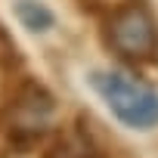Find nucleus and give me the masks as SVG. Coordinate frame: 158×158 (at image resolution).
Listing matches in <instances>:
<instances>
[{"instance_id": "f257e3e1", "label": "nucleus", "mask_w": 158, "mask_h": 158, "mask_svg": "<svg viewBox=\"0 0 158 158\" xmlns=\"http://www.w3.org/2000/svg\"><path fill=\"white\" fill-rule=\"evenodd\" d=\"M90 84L124 127L149 130L158 124V93L127 81L124 74H109V71H96Z\"/></svg>"}, {"instance_id": "f03ea898", "label": "nucleus", "mask_w": 158, "mask_h": 158, "mask_svg": "<svg viewBox=\"0 0 158 158\" xmlns=\"http://www.w3.org/2000/svg\"><path fill=\"white\" fill-rule=\"evenodd\" d=\"M109 34H112V47L127 59H152L158 53V28L149 6L143 3L121 6L109 22Z\"/></svg>"}, {"instance_id": "7ed1b4c3", "label": "nucleus", "mask_w": 158, "mask_h": 158, "mask_svg": "<svg viewBox=\"0 0 158 158\" xmlns=\"http://www.w3.org/2000/svg\"><path fill=\"white\" fill-rule=\"evenodd\" d=\"M44 158H99V155L84 136H62L44 152Z\"/></svg>"}, {"instance_id": "20e7f679", "label": "nucleus", "mask_w": 158, "mask_h": 158, "mask_svg": "<svg viewBox=\"0 0 158 158\" xmlns=\"http://www.w3.org/2000/svg\"><path fill=\"white\" fill-rule=\"evenodd\" d=\"M16 16H19V22L28 28V31H47V28H53V13L44 6V3H31V0H22V3L16 6Z\"/></svg>"}]
</instances>
